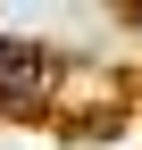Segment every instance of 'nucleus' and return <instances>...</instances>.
Returning a JSON list of instances; mask_svg holds the SVG:
<instances>
[{
    "label": "nucleus",
    "instance_id": "1",
    "mask_svg": "<svg viewBox=\"0 0 142 150\" xmlns=\"http://www.w3.org/2000/svg\"><path fill=\"white\" fill-rule=\"evenodd\" d=\"M42 75H50V59H42L33 42H0V92H9V100H25Z\"/></svg>",
    "mask_w": 142,
    "mask_h": 150
}]
</instances>
